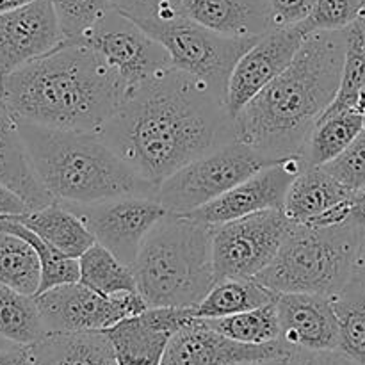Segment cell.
I'll list each match as a JSON object with an SVG mask.
<instances>
[{
  "label": "cell",
  "instance_id": "cell-1",
  "mask_svg": "<svg viewBox=\"0 0 365 365\" xmlns=\"http://www.w3.org/2000/svg\"><path fill=\"white\" fill-rule=\"evenodd\" d=\"M100 135L159 187L185 164L234 141L235 127L212 86L171 66L125 96Z\"/></svg>",
  "mask_w": 365,
  "mask_h": 365
},
{
  "label": "cell",
  "instance_id": "cell-2",
  "mask_svg": "<svg viewBox=\"0 0 365 365\" xmlns=\"http://www.w3.org/2000/svg\"><path fill=\"white\" fill-rule=\"evenodd\" d=\"M344 52V29L305 36L292 63L234 118L235 139L269 163L302 155L341 88Z\"/></svg>",
  "mask_w": 365,
  "mask_h": 365
},
{
  "label": "cell",
  "instance_id": "cell-3",
  "mask_svg": "<svg viewBox=\"0 0 365 365\" xmlns=\"http://www.w3.org/2000/svg\"><path fill=\"white\" fill-rule=\"evenodd\" d=\"M125 95L118 75L78 39L0 78V102L14 116L61 130L100 132Z\"/></svg>",
  "mask_w": 365,
  "mask_h": 365
},
{
  "label": "cell",
  "instance_id": "cell-4",
  "mask_svg": "<svg viewBox=\"0 0 365 365\" xmlns=\"http://www.w3.org/2000/svg\"><path fill=\"white\" fill-rule=\"evenodd\" d=\"M18 120L29 159L59 203H95L123 195L157 198V185L139 177L100 132L61 130Z\"/></svg>",
  "mask_w": 365,
  "mask_h": 365
},
{
  "label": "cell",
  "instance_id": "cell-5",
  "mask_svg": "<svg viewBox=\"0 0 365 365\" xmlns=\"http://www.w3.org/2000/svg\"><path fill=\"white\" fill-rule=\"evenodd\" d=\"M132 269L148 307L196 309L216 284L212 227L166 212L146 235Z\"/></svg>",
  "mask_w": 365,
  "mask_h": 365
},
{
  "label": "cell",
  "instance_id": "cell-6",
  "mask_svg": "<svg viewBox=\"0 0 365 365\" xmlns=\"http://www.w3.org/2000/svg\"><path fill=\"white\" fill-rule=\"evenodd\" d=\"M362 234V228L351 223H294L273 262L255 278L277 294L310 292L331 298L353 280Z\"/></svg>",
  "mask_w": 365,
  "mask_h": 365
},
{
  "label": "cell",
  "instance_id": "cell-7",
  "mask_svg": "<svg viewBox=\"0 0 365 365\" xmlns=\"http://www.w3.org/2000/svg\"><path fill=\"white\" fill-rule=\"evenodd\" d=\"M269 164L273 163L252 146L234 139L170 175L157 187V200L168 212L189 214L223 196Z\"/></svg>",
  "mask_w": 365,
  "mask_h": 365
},
{
  "label": "cell",
  "instance_id": "cell-8",
  "mask_svg": "<svg viewBox=\"0 0 365 365\" xmlns=\"http://www.w3.org/2000/svg\"><path fill=\"white\" fill-rule=\"evenodd\" d=\"M138 25L168 50L173 68L205 81L223 98L237 61L259 39L217 34L196 24L185 13L173 20L143 21Z\"/></svg>",
  "mask_w": 365,
  "mask_h": 365
},
{
  "label": "cell",
  "instance_id": "cell-9",
  "mask_svg": "<svg viewBox=\"0 0 365 365\" xmlns=\"http://www.w3.org/2000/svg\"><path fill=\"white\" fill-rule=\"evenodd\" d=\"M294 223L282 209L260 210L212 227V260L217 280L255 278L274 260Z\"/></svg>",
  "mask_w": 365,
  "mask_h": 365
},
{
  "label": "cell",
  "instance_id": "cell-10",
  "mask_svg": "<svg viewBox=\"0 0 365 365\" xmlns=\"http://www.w3.org/2000/svg\"><path fill=\"white\" fill-rule=\"evenodd\" d=\"M77 39L102 57L127 95L173 66L168 50L116 7Z\"/></svg>",
  "mask_w": 365,
  "mask_h": 365
},
{
  "label": "cell",
  "instance_id": "cell-11",
  "mask_svg": "<svg viewBox=\"0 0 365 365\" xmlns=\"http://www.w3.org/2000/svg\"><path fill=\"white\" fill-rule=\"evenodd\" d=\"M77 214L95 242L132 266L152 228L168 210L153 196L123 195L95 203H63Z\"/></svg>",
  "mask_w": 365,
  "mask_h": 365
},
{
  "label": "cell",
  "instance_id": "cell-12",
  "mask_svg": "<svg viewBox=\"0 0 365 365\" xmlns=\"http://www.w3.org/2000/svg\"><path fill=\"white\" fill-rule=\"evenodd\" d=\"M46 334L106 331L148 309L139 292L102 296L82 282L57 285L34 296Z\"/></svg>",
  "mask_w": 365,
  "mask_h": 365
},
{
  "label": "cell",
  "instance_id": "cell-13",
  "mask_svg": "<svg viewBox=\"0 0 365 365\" xmlns=\"http://www.w3.org/2000/svg\"><path fill=\"white\" fill-rule=\"evenodd\" d=\"M307 166L309 164L302 155L277 160L187 216L210 227H217L260 210L282 209L289 187Z\"/></svg>",
  "mask_w": 365,
  "mask_h": 365
},
{
  "label": "cell",
  "instance_id": "cell-14",
  "mask_svg": "<svg viewBox=\"0 0 365 365\" xmlns=\"http://www.w3.org/2000/svg\"><path fill=\"white\" fill-rule=\"evenodd\" d=\"M305 34L298 25L271 29L237 61L228 78L225 106L232 118L237 116L269 82H273L298 53Z\"/></svg>",
  "mask_w": 365,
  "mask_h": 365
},
{
  "label": "cell",
  "instance_id": "cell-15",
  "mask_svg": "<svg viewBox=\"0 0 365 365\" xmlns=\"http://www.w3.org/2000/svg\"><path fill=\"white\" fill-rule=\"evenodd\" d=\"M59 18L50 0H34L0 14V78L64 41Z\"/></svg>",
  "mask_w": 365,
  "mask_h": 365
},
{
  "label": "cell",
  "instance_id": "cell-16",
  "mask_svg": "<svg viewBox=\"0 0 365 365\" xmlns=\"http://www.w3.org/2000/svg\"><path fill=\"white\" fill-rule=\"evenodd\" d=\"M196 319L195 309L148 307L106 330L118 365H160L170 339Z\"/></svg>",
  "mask_w": 365,
  "mask_h": 365
},
{
  "label": "cell",
  "instance_id": "cell-17",
  "mask_svg": "<svg viewBox=\"0 0 365 365\" xmlns=\"http://www.w3.org/2000/svg\"><path fill=\"white\" fill-rule=\"evenodd\" d=\"M292 355L284 341L245 344L212 330L203 319H192L170 339L160 365H232Z\"/></svg>",
  "mask_w": 365,
  "mask_h": 365
},
{
  "label": "cell",
  "instance_id": "cell-18",
  "mask_svg": "<svg viewBox=\"0 0 365 365\" xmlns=\"http://www.w3.org/2000/svg\"><path fill=\"white\" fill-rule=\"evenodd\" d=\"M280 341L292 351L339 349V319L330 296L282 292L277 298Z\"/></svg>",
  "mask_w": 365,
  "mask_h": 365
},
{
  "label": "cell",
  "instance_id": "cell-19",
  "mask_svg": "<svg viewBox=\"0 0 365 365\" xmlns=\"http://www.w3.org/2000/svg\"><path fill=\"white\" fill-rule=\"evenodd\" d=\"M0 184L13 191L31 210L43 209L56 200L32 168L18 128V120L0 102Z\"/></svg>",
  "mask_w": 365,
  "mask_h": 365
},
{
  "label": "cell",
  "instance_id": "cell-20",
  "mask_svg": "<svg viewBox=\"0 0 365 365\" xmlns=\"http://www.w3.org/2000/svg\"><path fill=\"white\" fill-rule=\"evenodd\" d=\"M184 13L228 38H260L273 29L269 0H184Z\"/></svg>",
  "mask_w": 365,
  "mask_h": 365
},
{
  "label": "cell",
  "instance_id": "cell-21",
  "mask_svg": "<svg viewBox=\"0 0 365 365\" xmlns=\"http://www.w3.org/2000/svg\"><path fill=\"white\" fill-rule=\"evenodd\" d=\"M353 191L324 166H307L289 187L282 210L298 225H312L323 214L351 198Z\"/></svg>",
  "mask_w": 365,
  "mask_h": 365
},
{
  "label": "cell",
  "instance_id": "cell-22",
  "mask_svg": "<svg viewBox=\"0 0 365 365\" xmlns=\"http://www.w3.org/2000/svg\"><path fill=\"white\" fill-rule=\"evenodd\" d=\"M29 348L34 365H118L106 331L46 334Z\"/></svg>",
  "mask_w": 365,
  "mask_h": 365
},
{
  "label": "cell",
  "instance_id": "cell-23",
  "mask_svg": "<svg viewBox=\"0 0 365 365\" xmlns=\"http://www.w3.org/2000/svg\"><path fill=\"white\" fill-rule=\"evenodd\" d=\"M7 217L21 223L25 228L50 242L53 248L73 259H81L95 245V239L81 217L59 202L50 203L43 209L27 210L18 216Z\"/></svg>",
  "mask_w": 365,
  "mask_h": 365
},
{
  "label": "cell",
  "instance_id": "cell-24",
  "mask_svg": "<svg viewBox=\"0 0 365 365\" xmlns=\"http://www.w3.org/2000/svg\"><path fill=\"white\" fill-rule=\"evenodd\" d=\"M278 294L257 278H225L217 280L209 294L195 309L198 319H217L277 302Z\"/></svg>",
  "mask_w": 365,
  "mask_h": 365
},
{
  "label": "cell",
  "instance_id": "cell-25",
  "mask_svg": "<svg viewBox=\"0 0 365 365\" xmlns=\"http://www.w3.org/2000/svg\"><path fill=\"white\" fill-rule=\"evenodd\" d=\"M364 125L365 116L355 109L321 116L303 148V160L309 166H324L331 163L348 150V146L362 132Z\"/></svg>",
  "mask_w": 365,
  "mask_h": 365
},
{
  "label": "cell",
  "instance_id": "cell-26",
  "mask_svg": "<svg viewBox=\"0 0 365 365\" xmlns=\"http://www.w3.org/2000/svg\"><path fill=\"white\" fill-rule=\"evenodd\" d=\"M0 285L32 298L41 287V262L34 246L9 232H0Z\"/></svg>",
  "mask_w": 365,
  "mask_h": 365
},
{
  "label": "cell",
  "instance_id": "cell-27",
  "mask_svg": "<svg viewBox=\"0 0 365 365\" xmlns=\"http://www.w3.org/2000/svg\"><path fill=\"white\" fill-rule=\"evenodd\" d=\"M81 266V280L89 289L102 296L134 294L138 292L135 274L132 266L121 262L118 257L98 242L91 246L84 255L78 259Z\"/></svg>",
  "mask_w": 365,
  "mask_h": 365
},
{
  "label": "cell",
  "instance_id": "cell-28",
  "mask_svg": "<svg viewBox=\"0 0 365 365\" xmlns=\"http://www.w3.org/2000/svg\"><path fill=\"white\" fill-rule=\"evenodd\" d=\"M45 335L36 299L0 285V337L18 346H32Z\"/></svg>",
  "mask_w": 365,
  "mask_h": 365
},
{
  "label": "cell",
  "instance_id": "cell-29",
  "mask_svg": "<svg viewBox=\"0 0 365 365\" xmlns=\"http://www.w3.org/2000/svg\"><path fill=\"white\" fill-rule=\"evenodd\" d=\"M339 319V351L365 365V285L349 282L331 296Z\"/></svg>",
  "mask_w": 365,
  "mask_h": 365
},
{
  "label": "cell",
  "instance_id": "cell-30",
  "mask_svg": "<svg viewBox=\"0 0 365 365\" xmlns=\"http://www.w3.org/2000/svg\"><path fill=\"white\" fill-rule=\"evenodd\" d=\"M203 321L225 337L245 342V344H269V342L280 341L277 302L267 303L259 309L234 314V316Z\"/></svg>",
  "mask_w": 365,
  "mask_h": 365
},
{
  "label": "cell",
  "instance_id": "cell-31",
  "mask_svg": "<svg viewBox=\"0 0 365 365\" xmlns=\"http://www.w3.org/2000/svg\"><path fill=\"white\" fill-rule=\"evenodd\" d=\"M0 232H9V234L20 235V237L27 239L34 246L36 253L39 257V262H41V287H39L38 294L52 287H57V285L73 284V282L81 280L78 259L64 255L63 252L53 248L50 242H46L45 239L36 235L29 228H25L21 223L7 216H0Z\"/></svg>",
  "mask_w": 365,
  "mask_h": 365
},
{
  "label": "cell",
  "instance_id": "cell-32",
  "mask_svg": "<svg viewBox=\"0 0 365 365\" xmlns=\"http://www.w3.org/2000/svg\"><path fill=\"white\" fill-rule=\"evenodd\" d=\"M344 38L346 52L341 88L323 116L353 109L356 95L365 86V7L360 16L344 29Z\"/></svg>",
  "mask_w": 365,
  "mask_h": 365
},
{
  "label": "cell",
  "instance_id": "cell-33",
  "mask_svg": "<svg viewBox=\"0 0 365 365\" xmlns=\"http://www.w3.org/2000/svg\"><path fill=\"white\" fill-rule=\"evenodd\" d=\"M66 39L84 36L103 14L114 7V0H50Z\"/></svg>",
  "mask_w": 365,
  "mask_h": 365
},
{
  "label": "cell",
  "instance_id": "cell-34",
  "mask_svg": "<svg viewBox=\"0 0 365 365\" xmlns=\"http://www.w3.org/2000/svg\"><path fill=\"white\" fill-rule=\"evenodd\" d=\"M362 0H316L312 11L296 24L305 36L317 31H342L360 16Z\"/></svg>",
  "mask_w": 365,
  "mask_h": 365
},
{
  "label": "cell",
  "instance_id": "cell-35",
  "mask_svg": "<svg viewBox=\"0 0 365 365\" xmlns=\"http://www.w3.org/2000/svg\"><path fill=\"white\" fill-rule=\"evenodd\" d=\"M324 168L351 191L365 187V125L348 150Z\"/></svg>",
  "mask_w": 365,
  "mask_h": 365
},
{
  "label": "cell",
  "instance_id": "cell-36",
  "mask_svg": "<svg viewBox=\"0 0 365 365\" xmlns=\"http://www.w3.org/2000/svg\"><path fill=\"white\" fill-rule=\"evenodd\" d=\"M114 7L135 24L166 21L184 14V0H114Z\"/></svg>",
  "mask_w": 365,
  "mask_h": 365
},
{
  "label": "cell",
  "instance_id": "cell-37",
  "mask_svg": "<svg viewBox=\"0 0 365 365\" xmlns=\"http://www.w3.org/2000/svg\"><path fill=\"white\" fill-rule=\"evenodd\" d=\"M316 0H269L273 29L291 27L305 20Z\"/></svg>",
  "mask_w": 365,
  "mask_h": 365
},
{
  "label": "cell",
  "instance_id": "cell-38",
  "mask_svg": "<svg viewBox=\"0 0 365 365\" xmlns=\"http://www.w3.org/2000/svg\"><path fill=\"white\" fill-rule=\"evenodd\" d=\"M0 365H34L31 348L13 344L0 349Z\"/></svg>",
  "mask_w": 365,
  "mask_h": 365
},
{
  "label": "cell",
  "instance_id": "cell-39",
  "mask_svg": "<svg viewBox=\"0 0 365 365\" xmlns=\"http://www.w3.org/2000/svg\"><path fill=\"white\" fill-rule=\"evenodd\" d=\"M27 210L31 209L13 191L0 184V216H18Z\"/></svg>",
  "mask_w": 365,
  "mask_h": 365
},
{
  "label": "cell",
  "instance_id": "cell-40",
  "mask_svg": "<svg viewBox=\"0 0 365 365\" xmlns=\"http://www.w3.org/2000/svg\"><path fill=\"white\" fill-rule=\"evenodd\" d=\"M348 223L365 230V187L353 191L351 195V212Z\"/></svg>",
  "mask_w": 365,
  "mask_h": 365
},
{
  "label": "cell",
  "instance_id": "cell-41",
  "mask_svg": "<svg viewBox=\"0 0 365 365\" xmlns=\"http://www.w3.org/2000/svg\"><path fill=\"white\" fill-rule=\"evenodd\" d=\"M316 365H360V364L356 362V360H353L351 356L339 351V349H334V351L317 353Z\"/></svg>",
  "mask_w": 365,
  "mask_h": 365
},
{
  "label": "cell",
  "instance_id": "cell-42",
  "mask_svg": "<svg viewBox=\"0 0 365 365\" xmlns=\"http://www.w3.org/2000/svg\"><path fill=\"white\" fill-rule=\"evenodd\" d=\"M353 282L365 285V230L362 234V241H360L359 253H356L355 269H353Z\"/></svg>",
  "mask_w": 365,
  "mask_h": 365
},
{
  "label": "cell",
  "instance_id": "cell-43",
  "mask_svg": "<svg viewBox=\"0 0 365 365\" xmlns=\"http://www.w3.org/2000/svg\"><path fill=\"white\" fill-rule=\"evenodd\" d=\"M317 360V353H310V351H292V355L289 356V360L284 365H316Z\"/></svg>",
  "mask_w": 365,
  "mask_h": 365
},
{
  "label": "cell",
  "instance_id": "cell-44",
  "mask_svg": "<svg viewBox=\"0 0 365 365\" xmlns=\"http://www.w3.org/2000/svg\"><path fill=\"white\" fill-rule=\"evenodd\" d=\"M31 2H34V0H0V14L18 9V7H24Z\"/></svg>",
  "mask_w": 365,
  "mask_h": 365
},
{
  "label": "cell",
  "instance_id": "cell-45",
  "mask_svg": "<svg viewBox=\"0 0 365 365\" xmlns=\"http://www.w3.org/2000/svg\"><path fill=\"white\" fill-rule=\"evenodd\" d=\"M289 356H278V359H266V360H252V362H241V364H232V365H284L289 360Z\"/></svg>",
  "mask_w": 365,
  "mask_h": 365
},
{
  "label": "cell",
  "instance_id": "cell-46",
  "mask_svg": "<svg viewBox=\"0 0 365 365\" xmlns=\"http://www.w3.org/2000/svg\"><path fill=\"white\" fill-rule=\"evenodd\" d=\"M362 4H364V7H365V0H362Z\"/></svg>",
  "mask_w": 365,
  "mask_h": 365
}]
</instances>
